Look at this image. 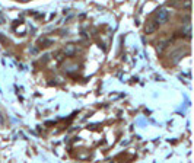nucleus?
Wrapping results in <instances>:
<instances>
[{"instance_id": "nucleus-3", "label": "nucleus", "mask_w": 194, "mask_h": 163, "mask_svg": "<svg viewBox=\"0 0 194 163\" xmlns=\"http://www.w3.org/2000/svg\"><path fill=\"white\" fill-rule=\"evenodd\" d=\"M75 53H76V48H75L73 44H67V45L64 47V54H66V57H72V55H75Z\"/></svg>"}, {"instance_id": "nucleus-4", "label": "nucleus", "mask_w": 194, "mask_h": 163, "mask_svg": "<svg viewBox=\"0 0 194 163\" xmlns=\"http://www.w3.org/2000/svg\"><path fill=\"white\" fill-rule=\"evenodd\" d=\"M168 44H169V41H160L159 44H158V48H156V50H158V53H163V50H165V48H166V47H168Z\"/></svg>"}, {"instance_id": "nucleus-1", "label": "nucleus", "mask_w": 194, "mask_h": 163, "mask_svg": "<svg viewBox=\"0 0 194 163\" xmlns=\"http://www.w3.org/2000/svg\"><path fill=\"white\" fill-rule=\"evenodd\" d=\"M169 18V10L168 9H160L156 15V19H158V23H166Z\"/></svg>"}, {"instance_id": "nucleus-2", "label": "nucleus", "mask_w": 194, "mask_h": 163, "mask_svg": "<svg viewBox=\"0 0 194 163\" xmlns=\"http://www.w3.org/2000/svg\"><path fill=\"white\" fill-rule=\"evenodd\" d=\"M158 28H159V23L155 21H150L146 23V26H145V32L146 33H153L158 31Z\"/></svg>"}]
</instances>
